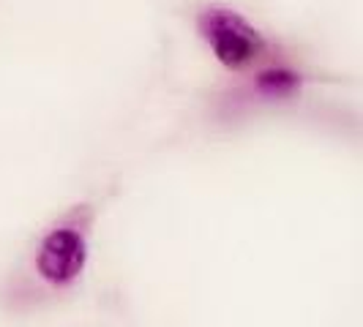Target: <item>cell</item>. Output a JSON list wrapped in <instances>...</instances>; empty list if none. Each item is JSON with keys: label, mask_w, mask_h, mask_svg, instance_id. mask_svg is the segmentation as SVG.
<instances>
[{"label": "cell", "mask_w": 363, "mask_h": 327, "mask_svg": "<svg viewBox=\"0 0 363 327\" xmlns=\"http://www.w3.org/2000/svg\"><path fill=\"white\" fill-rule=\"evenodd\" d=\"M200 33L213 47L218 60L230 69H240L262 52V36L240 14L230 11V8L202 11Z\"/></svg>", "instance_id": "6da1fadb"}, {"label": "cell", "mask_w": 363, "mask_h": 327, "mask_svg": "<svg viewBox=\"0 0 363 327\" xmlns=\"http://www.w3.org/2000/svg\"><path fill=\"white\" fill-rule=\"evenodd\" d=\"M82 259H85V248L79 237L74 232H52L41 246L38 268L50 281L63 284L82 270Z\"/></svg>", "instance_id": "7a4b0ae2"}, {"label": "cell", "mask_w": 363, "mask_h": 327, "mask_svg": "<svg viewBox=\"0 0 363 327\" xmlns=\"http://www.w3.org/2000/svg\"><path fill=\"white\" fill-rule=\"evenodd\" d=\"M298 85V76L290 71H268L259 76V91L271 93V96H281L290 93Z\"/></svg>", "instance_id": "3957f363"}]
</instances>
